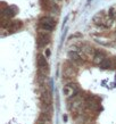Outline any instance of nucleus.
I'll return each instance as SVG.
<instances>
[{"label":"nucleus","mask_w":116,"mask_h":124,"mask_svg":"<svg viewBox=\"0 0 116 124\" xmlns=\"http://www.w3.org/2000/svg\"><path fill=\"white\" fill-rule=\"evenodd\" d=\"M68 101H70V109H71L72 112H80L83 106L85 105L86 100L80 93H77L74 97L70 98Z\"/></svg>","instance_id":"f257e3e1"},{"label":"nucleus","mask_w":116,"mask_h":124,"mask_svg":"<svg viewBox=\"0 0 116 124\" xmlns=\"http://www.w3.org/2000/svg\"><path fill=\"white\" fill-rule=\"evenodd\" d=\"M55 25H56V22H55L51 17H48V16L41 17L40 21H39V27H40V30H42V31L51 32V31L54 30Z\"/></svg>","instance_id":"f03ea898"},{"label":"nucleus","mask_w":116,"mask_h":124,"mask_svg":"<svg viewBox=\"0 0 116 124\" xmlns=\"http://www.w3.org/2000/svg\"><path fill=\"white\" fill-rule=\"evenodd\" d=\"M63 92L65 94V97L66 98H72L76 96L77 93H80V88L77 84H75V83H71V84H67V85H65L63 88Z\"/></svg>","instance_id":"7ed1b4c3"},{"label":"nucleus","mask_w":116,"mask_h":124,"mask_svg":"<svg viewBox=\"0 0 116 124\" xmlns=\"http://www.w3.org/2000/svg\"><path fill=\"white\" fill-rule=\"evenodd\" d=\"M97 51L94 50V48H92V47H90L88 45H84L80 48V54H81V57L83 59H93Z\"/></svg>","instance_id":"20e7f679"},{"label":"nucleus","mask_w":116,"mask_h":124,"mask_svg":"<svg viewBox=\"0 0 116 124\" xmlns=\"http://www.w3.org/2000/svg\"><path fill=\"white\" fill-rule=\"evenodd\" d=\"M50 32H47V31H42L40 30L39 32V35H38V46L41 48V47H46V45H48L49 41H50V35H49Z\"/></svg>","instance_id":"39448f33"},{"label":"nucleus","mask_w":116,"mask_h":124,"mask_svg":"<svg viewBox=\"0 0 116 124\" xmlns=\"http://www.w3.org/2000/svg\"><path fill=\"white\" fill-rule=\"evenodd\" d=\"M41 101H42V105H51V101H53L51 93H50V91H49V89L47 86L41 92Z\"/></svg>","instance_id":"423d86ee"},{"label":"nucleus","mask_w":116,"mask_h":124,"mask_svg":"<svg viewBox=\"0 0 116 124\" xmlns=\"http://www.w3.org/2000/svg\"><path fill=\"white\" fill-rule=\"evenodd\" d=\"M63 75L66 79H73L76 75V68L74 66H66L63 71Z\"/></svg>","instance_id":"0eeeda50"},{"label":"nucleus","mask_w":116,"mask_h":124,"mask_svg":"<svg viewBox=\"0 0 116 124\" xmlns=\"http://www.w3.org/2000/svg\"><path fill=\"white\" fill-rule=\"evenodd\" d=\"M23 26V23L21 21H11L10 24L8 25V27L6 30L8 32H16V31H18L21 27Z\"/></svg>","instance_id":"6e6552de"},{"label":"nucleus","mask_w":116,"mask_h":124,"mask_svg":"<svg viewBox=\"0 0 116 124\" xmlns=\"http://www.w3.org/2000/svg\"><path fill=\"white\" fill-rule=\"evenodd\" d=\"M68 58L72 60V62H74V63H77L79 64L80 62H81V59H82V57H81V54L77 53L76 50H71L70 53L67 54Z\"/></svg>","instance_id":"1a4fd4ad"},{"label":"nucleus","mask_w":116,"mask_h":124,"mask_svg":"<svg viewBox=\"0 0 116 124\" xmlns=\"http://www.w3.org/2000/svg\"><path fill=\"white\" fill-rule=\"evenodd\" d=\"M105 17H106V15L104 14V11H99V13H97V14L93 16L92 21H93V23L96 24V25L101 26V24H102V22H104Z\"/></svg>","instance_id":"9d476101"},{"label":"nucleus","mask_w":116,"mask_h":124,"mask_svg":"<svg viewBox=\"0 0 116 124\" xmlns=\"http://www.w3.org/2000/svg\"><path fill=\"white\" fill-rule=\"evenodd\" d=\"M105 58H106L105 54L102 53V51H97L93 57V59H92V62H93V64H96V65H100L101 63L104 62Z\"/></svg>","instance_id":"9b49d317"},{"label":"nucleus","mask_w":116,"mask_h":124,"mask_svg":"<svg viewBox=\"0 0 116 124\" xmlns=\"http://www.w3.org/2000/svg\"><path fill=\"white\" fill-rule=\"evenodd\" d=\"M14 9H15V7H7V8H5L4 10H2V16H6V17H9V18L14 17V16L16 15V11L14 10Z\"/></svg>","instance_id":"f8f14e48"},{"label":"nucleus","mask_w":116,"mask_h":124,"mask_svg":"<svg viewBox=\"0 0 116 124\" xmlns=\"http://www.w3.org/2000/svg\"><path fill=\"white\" fill-rule=\"evenodd\" d=\"M38 66H39V68L48 67V63H47V59H46L45 56H42V55H39V56H38Z\"/></svg>","instance_id":"ddd939ff"},{"label":"nucleus","mask_w":116,"mask_h":124,"mask_svg":"<svg viewBox=\"0 0 116 124\" xmlns=\"http://www.w3.org/2000/svg\"><path fill=\"white\" fill-rule=\"evenodd\" d=\"M99 66H100L101 68H104V70H107V68H113L114 63H113L110 59H108V58H105V59H104V62H102Z\"/></svg>","instance_id":"4468645a"},{"label":"nucleus","mask_w":116,"mask_h":124,"mask_svg":"<svg viewBox=\"0 0 116 124\" xmlns=\"http://www.w3.org/2000/svg\"><path fill=\"white\" fill-rule=\"evenodd\" d=\"M85 106L86 107H89L90 109H92V110H97V109L99 108V104L96 102V101H92V100H86Z\"/></svg>","instance_id":"2eb2a0df"},{"label":"nucleus","mask_w":116,"mask_h":124,"mask_svg":"<svg viewBox=\"0 0 116 124\" xmlns=\"http://www.w3.org/2000/svg\"><path fill=\"white\" fill-rule=\"evenodd\" d=\"M94 40H96L98 43H100V45H104V46H108V45H109V41H108V40H106V39L94 37Z\"/></svg>","instance_id":"dca6fc26"},{"label":"nucleus","mask_w":116,"mask_h":124,"mask_svg":"<svg viewBox=\"0 0 116 124\" xmlns=\"http://www.w3.org/2000/svg\"><path fill=\"white\" fill-rule=\"evenodd\" d=\"M46 55H47V57L50 56V50H49V49H47V50H46Z\"/></svg>","instance_id":"f3484780"},{"label":"nucleus","mask_w":116,"mask_h":124,"mask_svg":"<svg viewBox=\"0 0 116 124\" xmlns=\"http://www.w3.org/2000/svg\"><path fill=\"white\" fill-rule=\"evenodd\" d=\"M63 120L64 121H67V116H66V115H64V116H63Z\"/></svg>","instance_id":"a211bd4d"},{"label":"nucleus","mask_w":116,"mask_h":124,"mask_svg":"<svg viewBox=\"0 0 116 124\" xmlns=\"http://www.w3.org/2000/svg\"><path fill=\"white\" fill-rule=\"evenodd\" d=\"M115 64H116V57H115Z\"/></svg>","instance_id":"6ab92c4d"},{"label":"nucleus","mask_w":116,"mask_h":124,"mask_svg":"<svg viewBox=\"0 0 116 124\" xmlns=\"http://www.w3.org/2000/svg\"><path fill=\"white\" fill-rule=\"evenodd\" d=\"M39 124H42V123H39Z\"/></svg>","instance_id":"aec40b11"},{"label":"nucleus","mask_w":116,"mask_h":124,"mask_svg":"<svg viewBox=\"0 0 116 124\" xmlns=\"http://www.w3.org/2000/svg\"><path fill=\"white\" fill-rule=\"evenodd\" d=\"M59 1H60V0H59Z\"/></svg>","instance_id":"412c9836"}]
</instances>
